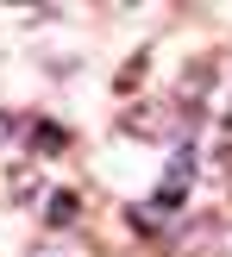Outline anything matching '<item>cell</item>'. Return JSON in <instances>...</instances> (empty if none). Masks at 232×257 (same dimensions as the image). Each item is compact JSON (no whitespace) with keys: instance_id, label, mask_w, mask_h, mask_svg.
Masks as SVG:
<instances>
[{"instance_id":"2","label":"cell","mask_w":232,"mask_h":257,"mask_svg":"<svg viewBox=\"0 0 232 257\" xmlns=\"http://www.w3.org/2000/svg\"><path fill=\"white\" fill-rule=\"evenodd\" d=\"M19 132H25V145H32L38 157H57V151H69V132H63L57 119H25Z\"/></svg>"},{"instance_id":"3","label":"cell","mask_w":232,"mask_h":257,"mask_svg":"<svg viewBox=\"0 0 232 257\" xmlns=\"http://www.w3.org/2000/svg\"><path fill=\"white\" fill-rule=\"evenodd\" d=\"M126 132H138V138H176L182 125H170L163 107H132V113H126Z\"/></svg>"},{"instance_id":"4","label":"cell","mask_w":232,"mask_h":257,"mask_svg":"<svg viewBox=\"0 0 232 257\" xmlns=\"http://www.w3.org/2000/svg\"><path fill=\"white\" fill-rule=\"evenodd\" d=\"M75 207H82V201H75V195H69V188H57V195H50V201H44V226H50V232H63V226H69V220H75Z\"/></svg>"},{"instance_id":"5","label":"cell","mask_w":232,"mask_h":257,"mask_svg":"<svg viewBox=\"0 0 232 257\" xmlns=\"http://www.w3.org/2000/svg\"><path fill=\"white\" fill-rule=\"evenodd\" d=\"M7 132H13V113H0V145H7Z\"/></svg>"},{"instance_id":"1","label":"cell","mask_w":232,"mask_h":257,"mask_svg":"<svg viewBox=\"0 0 232 257\" xmlns=\"http://www.w3.org/2000/svg\"><path fill=\"white\" fill-rule=\"evenodd\" d=\"M188 182H195V157H188V151H176L170 170H163V188H157L151 201H138V207H132V226H138L145 238H163V220L188 201Z\"/></svg>"}]
</instances>
